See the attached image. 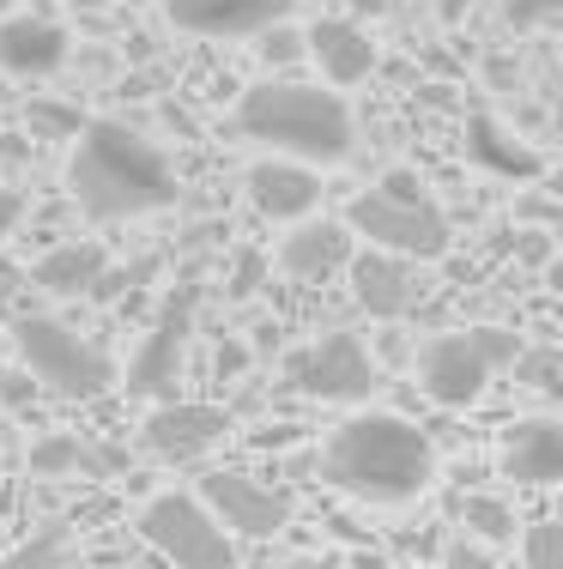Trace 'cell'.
I'll list each match as a JSON object with an SVG mask.
<instances>
[{"label":"cell","instance_id":"cell-31","mask_svg":"<svg viewBox=\"0 0 563 569\" xmlns=\"http://www.w3.org/2000/svg\"><path fill=\"white\" fill-rule=\"evenodd\" d=\"M345 12H352V19H382L388 7H394V0H340Z\"/></svg>","mask_w":563,"mask_h":569},{"label":"cell","instance_id":"cell-6","mask_svg":"<svg viewBox=\"0 0 563 569\" xmlns=\"http://www.w3.org/2000/svg\"><path fill=\"white\" fill-rule=\"evenodd\" d=\"M19 358H24V376L43 382L49 395H61V400H98L103 388L115 382V363L103 358L86 333H73L56 316H24L19 321Z\"/></svg>","mask_w":563,"mask_h":569},{"label":"cell","instance_id":"cell-22","mask_svg":"<svg viewBox=\"0 0 563 569\" xmlns=\"http://www.w3.org/2000/svg\"><path fill=\"white\" fill-rule=\"evenodd\" d=\"M454 521H461L466 539H479V546L515 539V509H509L503 497H461V503H454Z\"/></svg>","mask_w":563,"mask_h":569},{"label":"cell","instance_id":"cell-26","mask_svg":"<svg viewBox=\"0 0 563 569\" xmlns=\"http://www.w3.org/2000/svg\"><path fill=\"white\" fill-rule=\"evenodd\" d=\"M509 370H515V382L545 388V395H552V388H557V351H521Z\"/></svg>","mask_w":563,"mask_h":569},{"label":"cell","instance_id":"cell-15","mask_svg":"<svg viewBox=\"0 0 563 569\" xmlns=\"http://www.w3.org/2000/svg\"><path fill=\"white\" fill-rule=\"evenodd\" d=\"M303 56L321 67L328 86H358V79L375 73V43L358 19H315L303 31Z\"/></svg>","mask_w":563,"mask_h":569},{"label":"cell","instance_id":"cell-35","mask_svg":"<svg viewBox=\"0 0 563 569\" xmlns=\"http://www.w3.org/2000/svg\"><path fill=\"white\" fill-rule=\"evenodd\" d=\"M7 7H12V0H0V12H7Z\"/></svg>","mask_w":563,"mask_h":569},{"label":"cell","instance_id":"cell-10","mask_svg":"<svg viewBox=\"0 0 563 569\" xmlns=\"http://www.w3.org/2000/svg\"><path fill=\"white\" fill-rule=\"evenodd\" d=\"M194 316H200V284H177L158 309L152 333L140 340V358L128 370V388L133 395H164L182 370V351H188V333H194Z\"/></svg>","mask_w":563,"mask_h":569},{"label":"cell","instance_id":"cell-21","mask_svg":"<svg viewBox=\"0 0 563 569\" xmlns=\"http://www.w3.org/2000/svg\"><path fill=\"white\" fill-rule=\"evenodd\" d=\"M31 472L37 479H79V472H98V455L73 430H49V437L31 442Z\"/></svg>","mask_w":563,"mask_h":569},{"label":"cell","instance_id":"cell-17","mask_svg":"<svg viewBox=\"0 0 563 569\" xmlns=\"http://www.w3.org/2000/svg\"><path fill=\"white\" fill-rule=\"evenodd\" d=\"M61 61H67V31L56 19H37V12L0 19V73L7 79H43Z\"/></svg>","mask_w":563,"mask_h":569},{"label":"cell","instance_id":"cell-28","mask_svg":"<svg viewBox=\"0 0 563 569\" xmlns=\"http://www.w3.org/2000/svg\"><path fill=\"white\" fill-rule=\"evenodd\" d=\"M442 569H497V558H491V546H479V539H449L442 546Z\"/></svg>","mask_w":563,"mask_h":569},{"label":"cell","instance_id":"cell-12","mask_svg":"<svg viewBox=\"0 0 563 569\" xmlns=\"http://www.w3.org/2000/svg\"><path fill=\"white\" fill-rule=\"evenodd\" d=\"M298 0H164V19L188 37H254L291 19Z\"/></svg>","mask_w":563,"mask_h":569},{"label":"cell","instance_id":"cell-19","mask_svg":"<svg viewBox=\"0 0 563 569\" xmlns=\"http://www.w3.org/2000/svg\"><path fill=\"white\" fill-rule=\"evenodd\" d=\"M466 152H473L479 170L503 176V182H540V176H545V158L533 152L527 140H515L503 121H491V116L466 121Z\"/></svg>","mask_w":563,"mask_h":569},{"label":"cell","instance_id":"cell-5","mask_svg":"<svg viewBox=\"0 0 563 569\" xmlns=\"http://www.w3.org/2000/svg\"><path fill=\"white\" fill-rule=\"evenodd\" d=\"M521 358V340L509 328H466V333H436L431 346L419 351V382L424 395L449 412L485 400L491 376L509 370Z\"/></svg>","mask_w":563,"mask_h":569},{"label":"cell","instance_id":"cell-33","mask_svg":"<svg viewBox=\"0 0 563 569\" xmlns=\"http://www.w3.org/2000/svg\"><path fill=\"white\" fill-rule=\"evenodd\" d=\"M521 219H552V200H540V194L521 200Z\"/></svg>","mask_w":563,"mask_h":569},{"label":"cell","instance_id":"cell-9","mask_svg":"<svg viewBox=\"0 0 563 569\" xmlns=\"http://www.w3.org/2000/svg\"><path fill=\"white\" fill-rule=\"evenodd\" d=\"M200 503H207V515L224 533H243V539H273L291 521V497L261 485L254 472H207L200 479Z\"/></svg>","mask_w":563,"mask_h":569},{"label":"cell","instance_id":"cell-11","mask_svg":"<svg viewBox=\"0 0 563 569\" xmlns=\"http://www.w3.org/2000/svg\"><path fill=\"white\" fill-rule=\"evenodd\" d=\"M224 437H231V412H219L207 400H170L145 418V449L158 460H194Z\"/></svg>","mask_w":563,"mask_h":569},{"label":"cell","instance_id":"cell-32","mask_svg":"<svg viewBox=\"0 0 563 569\" xmlns=\"http://www.w3.org/2000/svg\"><path fill=\"white\" fill-rule=\"evenodd\" d=\"M254 279H261V261L249 254V261H243V273H237V284H231V291H237V297H249V291H254Z\"/></svg>","mask_w":563,"mask_h":569},{"label":"cell","instance_id":"cell-20","mask_svg":"<svg viewBox=\"0 0 563 569\" xmlns=\"http://www.w3.org/2000/svg\"><path fill=\"white\" fill-rule=\"evenodd\" d=\"M43 291H56V297H79V291H91V284L103 279V249L98 242H61V249H49L43 261H37V273H31Z\"/></svg>","mask_w":563,"mask_h":569},{"label":"cell","instance_id":"cell-8","mask_svg":"<svg viewBox=\"0 0 563 569\" xmlns=\"http://www.w3.org/2000/svg\"><path fill=\"white\" fill-rule=\"evenodd\" d=\"M285 388L303 400H333V406L370 400L375 395V358L358 333L333 328V333H321V340H310L303 351H291Z\"/></svg>","mask_w":563,"mask_h":569},{"label":"cell","instance_id":"cell-29","mask_svg":"<svg viewBox=\"0 0 563 569\" xmlns=\"http://www.w3.org/2000/svg\"><path fill=\"white\" fill-rule=\"evenodd\" d=\"M19 219H24V194L19 188H0V242L19 230Z\"/></svg>","mask_w":563,"mask_h":569},{"label":"cell","instance_id":"cell-25","mask_svg":"<svg viewBox=\"0 0 563 569\" xmlns=\"http://www.w3.org/2000/svg\"><path fill=\"white\" fill-rule=\"evenodd\" d=\"M521 558H527V569H563V527L533 521L527 539H521Z\"/></svg>","mask_w":563,"mask_h":569},{"label":"cell","instance_id":"cell-27","mask_svg":"<svg viewBox=\"0 0 563 569\" xmlns=\"http://www.w3.org/2000/svg\"><path fill=\"white\" fill-rule=\"evenodd\" d=\"M557 12H563V0H503V19L515 24V31H540Z\"/></svg>","mask_w":563,"mask_h":569},{"label":"cell","instance_id":"cell-4","mask_svg":"<svg viewBox=\"0 0 563 569\" xmlns=\"http://www.w3.org/2000/svg\"><path fill=\"white\" fill-rule=\"evenodd\" d=\"M345 230L364 237L382 254H400V261H436V254H449V219L424 194L419 170H388L370 194H358L345 207Z\"/></svg>","mask_w":563,"mask_h":569},{"label":"cell","instance_id":"cell-2","mask_svg":"<svg viewBox=\"0 0 563 569\" xmlns=\"http://www.w3.org/2000/svg\"><path fill=\"white\" fill-rule=\"evenodd\" d=\"M67 188H73L79 212L98 224L177 207V170H170V158L145 133L122 128V121H91L86 133H73Z\"/></svg>","mask_w":563,"mask_h":569},{"label":"cell","instance_id":"cell-3","mask_svg":"<svg viewBox=\"0 0 563 569\" xmlns=\"http://www.w3.org/2000/svg\"><path fill=\"white\" fill-rule=\"evenodd\" d=\"M237 128L243 140L267 146L273 158H298V164H340L352 158L358 121L345 110L340 91L303 86V79H261L237 103Z\"/></svg>","mask_w":563,"mask_h":569},{"label":"cell","instance_id":"cell-30","mask_svg":"<svg viewBox=\"0 0 563 569\" xmlns=\"http://www.w3.org/2000/svg\"><path fill=\"white\" fill-rule=\"evenodd\" d=\"M212 363H219V376L231 382V376H243V370H249V346L224 340V346H219V358H212Z\"/></svg>","mask_w":563,"mask_h":569},{"label":"cell","instance_id":"cell-14","mask_svg":"<svg viewBox=\"0 0 563 569\" xmlns=\"http://www.w3.org/2000/svg\"><path fill=\"white\" fill-rule=\"evenodd\" d=\"M352 297L370 309L375 321H400L412 303L424 297V279H419V261H400V254H352Z\"/></svg>","mask_w":563,"mask_h":569},{"label":"cell","instance_id":"cell-34","mask_svg":"<svg viewBox=\"0 0 563 569\" xmlns=\"http://www.w3.org/2000/svg\"><path fill=\"white\" fill-rule=\"evenodd\" d=\"M0 110H7V86H0Z\"/></svg>","mask_w":563,"mask_h":569},{"label":"cell","instance_id":"cell-24","mask_svg":"<svg viewBox=\"0 0 563 569\" xmlns=\"http://www.w3.org/2000/svg\"><path fill=\"white\" fill-rule=\"evenodd\" d=\"M254 56H261L267 67H291V61H303V31H298L291 19L267 24V31H254Z\"/></svg>","mask_w":563,"mask_h":569},{"label":"cell","instance_id":"cell-1","mask_svg":"<svg viewBox=\"0 0 563 569\" xmlns=\"http://www.w3.org/2000/svg\"><path fill=\"white\" fill-rule=\"evenodd\" d=\"M321 479L333 491L358 497L375 509H400L431 491L436 479V449L419 425L400 412H352L328 442H321Z\"/></svg>","mask_w":563,"mask_h":569},{"label":"cell","instance_id":"cell-18","mask_svg":"<svg viewBox=\"0 0 563 569\" xmlns=\"http://www.w3.org/2000/svg\"><path fill=\"white\" fill-rule=\"evenodd\" d=\"M345 261H352V230L333 224V219H321V224L303 219V224L285 237V249H279V267H285L291 279H303V284L333 279Z\"/></svg>","mask_w":563,"mask_h":569},{"label":"cell","instance_id":"cell-7","mask_svg":"<svg viewBox=\"0 0 563 569\" xmlns=\"http://www.w3.org/2000/svg\"><path fill=\"white\" fill-rule=\"evenodd\" d=\"M140 533L158 558H170L177 569H243L237 539L212 521L200 497H182V491L152 497V503L140 509Z\"/></svg>","mask_w":563,"mask_h":569},{"label":"cell","instance_id":"cell-13","mask_svg":"<svg viewBox=\"0 0 563 569\" xmlns=\"http://www.w3.org/2000/svg\"><path fill=\"white\" fill-rule=\"evenodd\" d=\"M249 200L273 224H303L321 207V176L310 164H298V158H261L249 170Z\"/></svg>","mask_w":563,"mask_h":569},{"label":"cell","instance_id":"cell-16","mask_svg":"<svg viewBox=\"0 0 563 569\" xmlns=\"http://www.w3.org/2000/svg\"><path fill=\"white\" fill-rule=\"evenodd\" d=\"M503 472L515 485H545L563 479V425L557 418H521V425L503 430Z\"/></svg>","mask_w":563,"mask_h":569},{"label":"cell","instance_id":"cell-23","mask_svg":"<svg viewBox=\"0 0 563 569\" xmlns=\"http://www.w3.org/2000/svg\"><path fill=\"white\" fill-rule=\"evenodd\" d=\"M67 551H73V539H67V527L56 521V527H37L0 569H67Z\"/></svg>","mask_w":563,"mask_h":569}]
</instances>
